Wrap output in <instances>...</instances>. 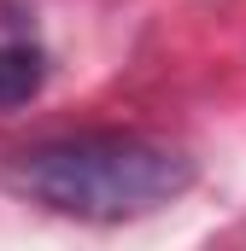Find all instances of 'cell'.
I'll list each match as a JSON object with an SVG mask.
<instances>
[{
  "mask_svg": "<svg viewBox=\"0 0 246 251\" xmlns=\"http://www.w3.org/2000/svg\"><path fill=\"white\" fill-rule=\"evenodd\" d=\"M47 82V64L35 47H0V111L12 105H30Z\"/></svg>",
  "mask_w": 246,
  "mask_h": 251,
  "instance_id": "cell-2",
  "label": "cell"
},
{
  "mask_svg": "<svg viewBox=\"0 0 246 251\" xmlns=\"http://www.w3.org/2000/svg\"><path fill=\"white\" fill-rule=\"evenodd\" d=\"M0 187L70 222H135L193 187V158L129 128L47 134L0 158Z\"/></svg>",
  "mask_w": 246,
  "mask_h": 251,
  "instance_id": "cell-1",
  "label": "cell"
}]
</instances>
